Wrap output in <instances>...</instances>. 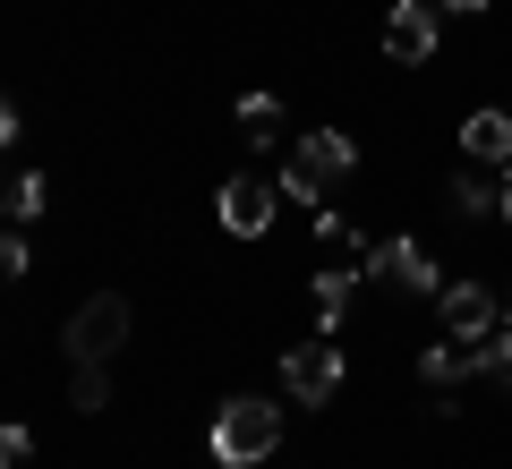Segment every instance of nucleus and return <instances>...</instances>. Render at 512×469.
<instances>
[{"mask_svg":"<svg viewBox=\"0 0 512 469\" xmlns=\"http://www.w3.org/2000/svg\"><path fill=\"white\" fill-rule=\"evenodd\" d=\"M367 265H376V273H384L393 290H410V299H436V290H444L436 256H427L419 239H384V248H367Z\"/></svg>","mask_w":512,"mask_h":469,"instance_id":"423d86ee","label":"nucleus"},{"mask_svg":"<svg viewBox=\"0 0 512 469\" xmlns=\"http://www.w3.org/2000/svg\"><path fill=\"white\" fill-rule=\"evenodd\" d=\"M282 384H291V401H333L342 393V350H333V333H316V342H291L282 350Z\"/></svg>","mask_w":512,"mask_h":469,"instance_id":"20e7f679","label":"nucleus"},{"mask_svg":"<svg viewBox=\"0 0 512 469\" xmlns=\"http://www.w3.org/2000/svg\"><path fill=\"white\" fill-rule=\"evenodd\" d=\"M359 171V137H342V128H316V137L291 145V171H282V197L291 205H316L333 180H350Z\"/></svg>","mask_w":512,"mask_h":469,"instance_id":"f03ea898","label":"nucleus"},{"mask_svg":"<svg viewBox=\"0 0 512 469\" xmlns=\"http://www.w3.org/2000/svg\"><path fill=\"white\" fill-rule=\"evenodd\" d=\"M26 273V239H18V222H9V231H0V282H18Z\"/></svg>","mask_w":512,"mask_h":469,"instance_id":"a211bd4d","label":"nucleus"},{"mask_svg":"<svg viewBox=\"0 0 512 469\" xmlns=\"http://www.w3.org/2000/svg\"><path fill=\"white\" fill-rule=\"evenodd\" d=\"M350 290H359V273H316V333H342Z\"/></svg>","mask_w":512,"mask_h":469,"instance_id":"9b49d317","label":"nucleus"},{"mask_svg":"<svg viewBox=\"0 0 512 469\" xmlns=\"http://www.w3.org/2000/svg\"><path fill=\"white\" fill-rule=\"evenodd\" d=\"M120 342H128V299H120V290H94V299L69 316V359L77 367H111Z\"/></svg>","mask_w":512,"mask_h":469,"instance_id":"7ed1b4c3","label":"nucleus"},{"mask_svg":"<svg viewBox=\"0 0 512 469\" xmlns=\"http://www.w3.org/2000/svg\"><path fill=\"white\" fill-rule=\"evenodd\" d=\"M0 145H18V103L0 94Z\"/></svg>","mask_w":512,"mask_h":469,"instance_id":"6ab92c4d","label":"nucleus"},{"mask_svg":"<svg viewBox=\"0 0 512 469\" xmlns=\"http://www.w3.org/2000/svg\"><path fill=\"white\" fill-rule=\"evenodd\" d=\"M436 316H444V333H453V342H487V333H495V290L444 282V290H436Z\"/></svg>","mask_w":512,"mask_h":469,"instance_id":"0eeeda50","label":"nucleus"},{"mask_svg":"<svg viewBox=\"0 0 512 469\" xmlns=\"http://www.w3.org/2000/svg\"><path fill=\"white\" fill-rule=\"evenodd\" d=\"M43 197H52V188H43V171H18L0 205H9V222H35V214H43Z\"/></svg>","mask_w":512,"mask_h":469,"instance_id":"4468645a","label":"nucleus"},{"mask_svg":"<svg viewBox=\"0 0 512 469\" xmlns=\"http://www.w3.org/2000/svg\"><path fill=\"white\" fill-rule=\"evenodd\" d=\"M495 205H504V188H495V180H478V171H461V180H453V214H495Z\"/></svg>","mask_w":512,"mask_h":469,"instance_id":"2eb2a0df","label":"nucleus"},{"mask_svg":"<svg viewBox=\"0 0 512 469\" xmlns=\"http://www.w3.org/2000/svg\"><path fill=\"white\" fill-rule=\"evenodd\" d=\"M461 154L470 163H512V111H470L461 120Z\"/></svg>","mask_w":512,"mask_h":469,"instance_id":"9d476101","label":"nucleus"},{"mask_svg":"<svg viewBox=\"0 0 512 469\" xmlns=\"http://www.w3.org/2000/svg\"><path fill=\"white\" fill-rule=\"evenodd\" d=\"M444 9H487V0H444Z\"/></svg>","mask_w":512,"mask_h":469,"instance_id":"412c9836","label":"nucleus"},{"mask_svg":"<svg viewBox=\"0 0 512 469\" xmlns=\"http://www.w3.org/2000/svg\"><path fill=\"white\" fill-rule=\"evenodd\" d=\"M444 43V18L427 9V0H393V18H384V52L402 60V69H419V60H436Z\"/></svg>","mask_w":512,"mask_h":469,"instance_id":"39448f33","label":"nucleus"},{"mask_svg":"<svg viewBox=\"0 0 512 469\" xmlns=\"http://www.w3.org/2000/svg\"><path fill=\"white\" fill-rule=\"evenodd\" d=\"M495 214H504V222H512V163H504V205H495Z\"/></svg>","mask_w":512,"mask_h":469,"instance_id":"aec40b11","label":"nucleus"},{"mask_svg":"<svg viewBox=\"0 0 512 469\" xmlns=\"http://www.w3.org/2000/svg\"><path fill=\"white\" fill-rule=\"evenodd\" d=\"M478 350H487V376H504V384H512V325H504V333H487Z\"/></svg>","mask_w":512,"mask_h":469,"instance_id":"f3484780","label":"nucleus"},{"mask_svg":"<svg viewBox=\"0 0 512 469\" xmlns=\"http://www.w3.org/2000/svg\"><path fill=\"white\" fill-rule=\"evenodd\" d=\"M214 461L222 469H256V461H274V444H282V410L274 401H256V393H239V401H222L214 410Z\"/></svg>","mask_w":512,"mask_h":469,"instance_id":"f257e3e1","label":"nucleus"},{"mask_svg":"<svg viewBox=\"0 0 512 469\" xmlns=\"http://www.w3.org/2000/svg\"><path fill=\"white\" fill-rule=\"evenodd\" d=\"M69 410H77V418L111 410V376H103V367H77V376H69Z\"/></svg>","mask_w":512,"mask_h":469,"instance_id":"ddd939ff","label":"nucleus"},{"mask_svg":"<svg viewBox=\"0 0 512 469\" xmlns=\"http://www.w3.org/2000/svg\"><path fill=\"white\" fill-rule=\"evenodd\" d=\"M26 452H35V435H26V427H18V418H0V469H18V461H26Z\"/></svg>","mask_w":512,"mask_h":469,"instance_id":"dca6fc26","label":"nucleus"},{"mask_svg":"<svg viewBox=\"0 0 512 469\" xmlns=\"http://www.w3.org/2000/svg\"><path fill=\"white\" fill-rule=\"evenodd\" d=\"M222 231H231V239H265V231H274V188H265V180H222Z\"/></svg>","mask_w":512,"mask_h":469,"instance_id":"6e6552de","label":"nucleus"},{"mask_svg":"<svg viewBox=\"0 0 512 469\" xmlns=\"http://www.w3.org/2000/svg\"><path fill=\"white\" fill-rule=\"evenodd\" d=\"M239 137L248 145H282V103L274 94H239Z\"/></svg>","mask_w":512,"mask_h":469,"instance_id":"f8f14e48","label":"nucleus"},{"mask_svg":"<svg viewBox=\"0 0 512 469\" xmlns=\"http://www.w3.org/2000/svg\"><path fill=\"white\" fill-rule=\"evenodd\" d=\"M504 307H512V299H504Z\"/></svg>","mask_w":512,"mask_h":469,"instance_id":"4be33fe9","label":"nucleus"},{"mask_svg":"<svg viewBox=\"0 0 512 469\" xmlns=\"http://www.w3.org/2000/svg\"><path fill=\"white\" fill-rule=\"evenodd\" d=\"M419 376L436 384V393H461L470 376H487V350H478V342H453V333H444V342H427Z\"/></svg>","mask_w":512,"mask_h":469,"instance_id":"1a4fd4ad","label":"nucleus"}]
</instances>
